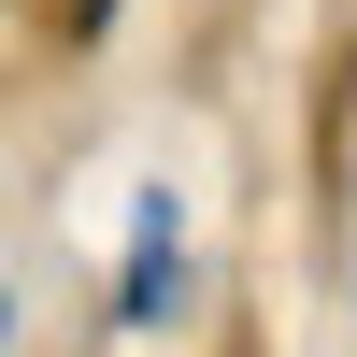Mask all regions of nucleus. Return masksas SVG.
<instances>
[{"instance_id":"obj_1","label":"nucleus","mask_w":357,"mask_h":357,"mask_svg":"<svg viewBox=\"0 0 357 357\" xmlns=\"http://www.w3.org/2000/svg\"><path fill=\"white\" fill-rule=\"evenodd\" d=\"M172 301H186V200L143 186V215H129V272H114V314H129V329H158Z\"/></svg>"}]
</instances>
